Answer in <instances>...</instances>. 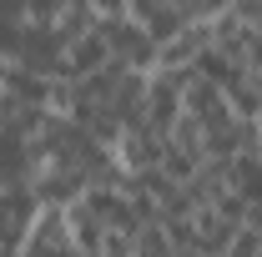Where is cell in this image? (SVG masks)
<instances>
[{
    "mask_svg": "<svg viewBox=\"0 0 262 257\" xmlns=\"http://www.w3.org/2000/svg\"><path fill=\"white\" fill-rule=\"evenodd\" d=\"M162 152H166V136H157V131H146V126H131L126 136L111 146V157H116V166H121V177L157 172V166H162Z\"/></svg>",
    "mask_w": 262,
    "mask_h": 257,
    "instance_id": "obj_1",
    "label": "cell"
},
{
    "mask_svg": "<svg viewBox=\"0 0 262 257\" xmlns=\"http://www.w3.org/2000/svg\"><path fill=\"white\" fill-rule=\"evenodd\" d=\"M212 51V35H207V20H192L182 31L157 46V71H196V61Z\"/></svg>",
    "mask_w": 262,
    "mask_h": 257,
    "instance_id": "obj_2",
    "label": "cell"
},
{
    "mask_svg": "<svg viewBox=\"0 0 262 257\" xmlns=\"http://www.w3.org/2000/svg\"><path fill=\"white\" fill-rule=\"evenodd\" d=\"M66 232H71V247L81 257H101V247H106V222H101L86 202H71L66 207Z\"/></svg>",
    "mask_w": 262,
    "mask_h": 257,
    "instance_id": "obj_3",
    "label": "cell"
},
{
    "mask_svg": "<svg viewBox=\"0 0 262 257\" xmlns=\"http://www.w3.org/2000/svg\"><path fill=\"white\" fill-rule=\"evenodd\" d=\"M222 96H227V106H232L237 121H257V111H262V71L242 66L227 86H222Z\"/></svg>",
    "mask_w": 262,
    "mask_h": 257,
    "instance_id": "obj_4",
    "label": "cell"
},
{
    "mask_svg": "<svg viewBox=\"0 0 262 257\" xmlns=\"http://www.w3.org/2000/svg\"><path fill=\"white\" fill-rule=\"evenodd\" d=\"M232 232H237V227H232L227 217H217L212 207H196V212H192V237H196V252H207V257L227 252Z\"/></svg>",
    "mask_w": 262,
    "mask_h": 257,
    "instance_id": "obj_5",
    "label": "cell"
},
{
    "mask_svg": "<svg viewBox=\"0 0 262 257\" xmlns=\"http://www.w3.org/2000/svg\"><path fill=\"white\" fill-rule=\"evenodd\" d=\"M131 257H171V237H166V227L162 222L136 227V237H131Z\"/></svg>",
    "mask_w": 262,
    "mask_h": 257,
    "instance_id": "obj_6",
    "label": "cell"
},
{
    "mask_svg": "<svg viewBox=\"0 0 262 257\" xmlns=\"http://www.w3.org/2000/svg\"><path fill=\"white\" fill-rule=\"evenodd\" d=\"M227 257H262V232L242 222L232 232V242H227Z\"/></svg>",
    "mask_w": 262,
    "mask_h": 257,
    "instance_id": "obj_7",
    "label": "cell"
},
{
    "mask_svg": "<svg viewBox=\"0 0 262 257\" xmlns=\"http://www.w3.org/2000/svg\"><path fill=\"white\" fill-rule=\"evenodd\" d=\"M91 15H96V26L126 20V15H131V0H91Z\"/></svg>",
    "mask_w": 262,
    "mask_h": 257,
    "instance_id": "obj_8",
    "label": "cell"
},
{
    "mask_svg": "<svg viewBox=\"0 0 262 257\" xmlns=\"http://www.w3.org/2000/svg\"><path fill=\"white\" fill-rule=\"evenodd\" d=\"M232 10H237V15H242V20H247L252 31H262V0H237Z\"/></svg>",
    "mask_w": 262,
    "mask_h": 257,
    "instance_id": "obj_9",
    "label": "cell"
},
{
    "mask_svg": "<svg viewBox=\"0 0 262 257\" xmlns=\"http://www.w3.org/2000/svg\"><path fill=\"white\" fill-rule=\"evenodd\" d=\"M247 66H252V71H262V31L252 35V51H247Z\"/></svg>",
    "mask_w": 262,
    "mask_h": 257,
    "instance_id": "obj_10",
    "label": "cell"
},
{
    "mask_svg": "<svg viewBox=\"0 0 262 257\" xmlns=\"http://www.w3.org/2000/svg\"><path fill=\"white\" fill-rule=\"evenodd\" d=\"M217 257H227V252H217Z\"/></svg>",
    "mask_w": 262,
    "mask_h": 257,
    "instance_id": "obj_11",
    "label": "cell"
}]
</instances>
